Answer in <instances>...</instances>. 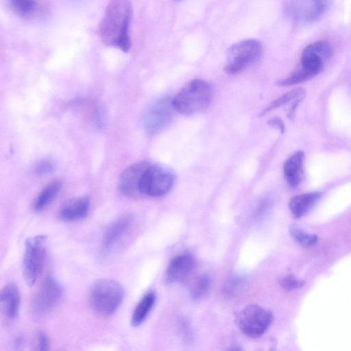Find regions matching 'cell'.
<instances>
[{
    "instance_id": "d6986e66",
    "label": "cell",
    "mask_w": 351,
    "mask_h": 351,
    "mask_svg": "<svg viewBox=\"0 0 351 351\" xmlns=\"http://www.w3.org/2000/svg\"><path fill=\"white\" fill-rule=\"evenodd\" d=\"M156 300V293L152 291L143 295L132 312L130 322L132 326L137 327L145 322L154 308Z\"/></svg>"
},
{
    "instance_id": "cb8c5ba5",
    "label": "cell",
    "mask_w": 351,
    "mask_h": 351,
    "mask_svg": "<svg viewBox=\"0 0 351 351\" xmlns=\"http://www.w3.org/2000/svg\"><path fill=\"white\" fill-rule=\"evenodd\" d=\"M289 231L293 239L300 245L313 246L317 242V237L315 234L306 232L297 226H292Z\"/></svg>"
},
{
    "instance_id": "9c48e42d",
    "label": "cell",
    "mask_w": 351,
    "mask_h": 351,
    "mask_svg": "<svg viewBox=\"0 0 351 351\" xmlns=\"http://www.w3.org/2000/svg\"><path fill=\"white\" fill-rule=\"evenodd\" d=\"M63 296L64 289L60 282L53 275H48L33 297L32 308L35 314L45 315L60 304Z\"/></svg>"
},
{
    "instance_id": "4fadbf2b",
    "label": "cell",
    "mask_w": 351,
    "mask_h": 351,
    "mask_svg": "<svg viewBox=\"0 0 351 351\" xmlns=\"http://www.w3.org/2000/svg\"><path fill=\"white\" fill-rule=\"evenodd\" d=\"M195 265V258L191 253L184 252L176 256L166 269L165 282L171 285L183 282L193 271Z\"/></svg>"
},
{
    "instance_id": "2e32d148",
    "label": "cell",
    "mask_w": 351,
    "mask_h": 351,
    "mask_svg": "<svg viewBox=\"0 0 351 351\" xmlns=\"http://www.w3.org/2000/svg\"><path fill=\"white\" fill-rule=\"evenodd\" d=\"M21 294L18 287L13 282L6 284L0 294L1 312L6 320L14 319L19 311Z\"/></svg>"
},
{
    "instance_id": "e0dca14e",
    "label": "cell",
    "mask_w": 351,
    "mask_h": 351,
    "mask_svg": "<svg viewBox=\"0 0 351 351\" xmlns=\"http://www.w3.org/2000/svg\"><path fill=\"white\" fill-rule=\"evenodd\" d=\"M304 154L298 151L289 156L283 165L284 178L292 189L297 187L302 181Z\"/></svg>"
},
{
    "instance_id": "ac0fdd59",
    "label": "cell",
    "mask_w": 351,
    "mask_h": 351,
    "mask_svg": "<svg viewBox=\"0 0 351 351\" xmlns=\"http://www.w3.org/2000/svg\"><path fill=\"white\" fill-rule=\"evenodd\" d=\"M322 193L311 192L293 197L289 206L292 215L299 218L307 213L320 198Z\"/></svg>"
},
{
    "instance_id": "484cf974",
    "label": "cell",
    "mask_w": 351,
    "mask_h": 351,
    "mask_svg": "<svg viewBox=\"0 0 351 351\" xmlns=\"http://www.w3.org/2000/svg\"><path fill=\"white\" fill-rule=\"evenodd\" d=\"M280 286L285 290L290 291L302 286L303 282L295 277L287 275L279 280Z\"/></svg>"
},
{
    "instance_id": "6da1fadb",
    "label": "cell",
    "mask_w": 351,
    "mask_h": 351,
    "mask_svg": "<svg viewBox=\"0 0 351 351\" xmlns=\"http://www.w3.org/2000/svg\"><path fill=\"white\" fill-rule=\"evenodd\" d=\"M132 8L129 0H111L99 25V35L103 43L128 52L132 46Z\"/></svg>"
},
{
    "instance_id": "4316f807",
    "label": "cell",
    "mask_w": 351,
    "mask_h": 351,
    "mask_svg": "<svg viewBox=\"0 0 351 351\" xmlns=\"http://www.w3.org/2000/svg\"><path fill=\"white\" fill-rule=\"evenodd\" d=\"M50 347V341L47 335L40 331L36 337V349L38 350H48Z\"/></svg>"
},
{
    "instance_id": "7402d4cb",
    "label": "cell",
    "mask_w": 351,
    "mask_h": 351,
    "mask_svg": "<svg viewBox=\"0 0 351 351\" xmlns=\"http://www.w3.org/2000/svg\"><path fill=\"white\" fill-rule=\"evenodd\" d=\"M305 96V91L302 88L292 90L280 97L274 101L271 104L266 107L261 112L259 117H262L268 112L284 106L289 102H292L297 99H303Z\"/></svg>"
},
{
    "instance_id": "52a82bcc",
    "label": "cell",
    "mask_w": 351,
    "mask_h": 351,
    "mask_svg": "<svg viewBox=\"0 0 351 351\" xmlns=\"http://www.w3.org/2000/svg\"><path fill=\"white\" fill-rule=\"evenodd\" d=\"M332 53V46L326 40L308 45L301 53L300 67L298 69L304 80L307 81L318 75Z\"/></svg>"
},
{
    "instance_id": "603a6c76",
    "label": "cell",
    "mask_w": 351,
    "mask_h": 351,
    "mask_svg": "<svg viewBox=\"0 0 351 351\" xmlns=\"http://www.w3.org/2000/svg\"><path fill=\"white\" fill-rule=\"evenodd\" d=\"M210 287V278L207 274L197 277L191 287V295L194 300H201L208 293Z\"/></svg>"
},
{
    "instance_id": "8fae6325",
    "label": "cell",
    "mask_w": 351,
    "mask_h": 351,
    "mask_svg": "<svg viewBox=\"0 0 351 351\" xmlns=\"http://www.w3.org/2000/svg\"><path fill=\"white\" fill-rule=\"evenodd\" d=\"M174 108L170 97H160L149 104L145 109L142 123L145 130L156 132L164 128L171 119Z\"/></svg>"
},
{
    "instance_id": "9a60e30c",
    "label": "cell",
    "mask_w": 351,
    "mask_h": 351,
    "mask_svg": "<svg viewBox=\"0 0 351 351\" xmlns=\"http://www.w3.org/2000/svg\"><path fill=\"white\" fill-rule=\"evenodd\" d=\"M90 208L89 196L83 195L66 201L59 209L58 217L65 222H74L84 219Z\"/></svg>"
},
{
    "instance_id": "ba28073f",
    "label": "cell",
    "mask_w": 351,
    "mask_h": 351,
    "mask_svg": "<svg viewBox=\"0 0 351 351\" xmlns=\"http://www.w3.org/2000/svg\"><path fill=\"white\" fill-rule=\"evenodd\" d=\"M272 313L258 304L244 307L237 317V323L241 332L251 338L262 336L272 323Z\"/></svg>"
},
{
    "instance_id": "7a4b0ae2",
    "label": "cell",
    "mask_w": 351,
    "mask_h": 351,
    "mask_svg": "<svg viewBox=\"0 0 351 351\" xmlns=\"http://www.w3.org/2000/svg\"><path fill=\"white\" fill-rule=\"evenodd\" d=\"M124 295V289L119 282L110 278H101L90 285L88 298L95 312L101 315L109 316L119 308Z\"/></svg>"
},
{
    "instance_id": "5bb4252c",
    "label": "cell",
    "mask_w": 351,
    "mask_h": 351,
    "mask_svg": "<svg viewBox=\"0 0 351 351\" xmlns=\"http://www.w3.org/2000/svg\"><path fill=\"white\" fill-rule=\"evenodd\" d=\"M149 165L146 161L135 162L128 167L120 175L118 182L119 192L127 197L139 193L138 186L142 176Z\"/></svg>"
},
{
    "instance_id": "7c38bea8",
    "label": "cell",
    "mask_w": 351,
    "mask_h": 351,
    "mask_svg": "<svg viewBox=\"0 0 351 351\" xmlns=\"http://www.w3.org/2000/svg\"><path fill=\"white\" fill-rule=\"evenodd\" d=\"M131 215H124L114 220L104 231L101 245L104 254L110 253L124 239L133 224Z\"/></svg>"
},
{
    "instance_id": "f546056e",
    "label": "cell",
    "mask_w": 351,
    "mask_h": 351,
    "mask_svg": "<svg viewBox=\"0 0 351 351\" xmlns=\"http://www.w3.org/2000/svg\"><path fill=\"white\" fill-rule=\"evenodd\" d=\"M176 1H178V2H180V1H182L183 0H175Z\"/></svg>"
},
{
    "instance_id": "277c9868",
    "label": "cell",
    "mask_w": 351,
    "mask_h": 351,
    "mask_svg": "<svg viewBox=\"0 0 351 351\" xmlns=\"http://www.w3.org/2000/svg\"><path fill=\"white\" fill-rule=\"evenodd\" d=\"M262 51L261 43L255 39L234 43L227 51L225 72L228 75L241 73L260 58Z\"/></svg>"
},
{
    "instance_id": "8992f818",
    "label": "cell",
    "mask_w": 351,
    "mask_h": 351,
    "mask_svg": "<svg viewBox=\"0 0 351 351\" xmlns=\"http://www.w3.org/2000/svg\"><path fill=\"white\" fill-rule=\"evenodd\" d=\"M175 180V174L169 168L149 164L141 179L139 193L152 197H161L171 189Z\"/></svg>"
},
{
    "instance_id": "3957f363",
    "label": "cell",
    "mask_w": 351,
    "mask_h": 351,
    "mask_svg": "<svg viewBox=\"0 0 351 351\" xmlns=\"http://www.w3.org/2000/svg\"><path fill=\"white\" fill-rule=\"evenodd\" d=\"M213 95L211 85L205 80L194 79L186 83L172 99L174 110L190 115L206 109Z\"/></svg>"
},
{
    "instance_id": "f1b7e54d",
    "label": "cell",
    "mask_w": 351,
    "mask_h": 351,
    "mask_svg": "<svg viewBox=\"0 0 351 351\" xmlns=\"http://www.w3.org/2000/svg\"><path fill=\"white\" fill-rule=\"evenodd\" d=\"M268 125L271 127L278 129L280 133L285 132V125L283 121L278 117H274L268 121Z\"/></svg>"
},
{
    "instance_id": "83f0119b",
    "label": "cell",
    "mask_w": 351,
    "mask_h": 351,
    "mask_svg": "<svg viewBox=\"0 0 351 351\" xmlns=\"http://www.w3.org/2000/svg\"><path fill=\"white\" fill-rule=\"evenodd\" d=\"M94 121L98 128H102L105 124V111L101 105L96 106L94 111Z\"/></svg>"
},
{
    "instance_id": "ffe728a7",
    "label": "cell",
    "mask_w": 351,
    "mask_h": 351,
    "mask_svg": "<svg viewBox=\"0 0 351 351\" xmlns=\"http://www.w3.org/2000/svg\"><path fill=\"white\" fill-rule=\"evenodd\" d=\"M62 188L60 180H53L47 184L38 194L34 204L33 209L39 213L45 209L57 197Z\"/></svg>"
},
{
    "instance_id": "44dd1931",
    "label": "cell",
    "mask_w": 351,
    "mask_h": 351,
    "mask_svg": "<svg viewBox=\"0 0 351 351\" xmlns=\"http://www.w3.org/2000/svg\"><path fill=\"white\" fill-rule=\"evenodd\" d=\"M12 12L23 19H32L36 16L40 10L37 0H8Z\"/></svg>"
},
{
    "instance_id": "30bf717a",
    "label": "cell",
    "mask_w": 351,
    "mask_h": 351,
    "mask_svg": "<svg viewBox=\"0 0 351 351\" xmlns=\"http://www.w3.org/2000/svg\"><path fill=\"white\" fill-rule=\"evenodd\" d=\"M330 5L331 0H289L285 12L298 24H311L321 19Z\"/></svg>"
},
{
    "instance_id": "d4e9b609",
    "label": "cell",
    "mask_w": 351,
    "mask_h": 351,
    "mask_svg": "<svg viewBox=\"0 0 351 351\" xmlns=\"http://www.w3.org/2000/svg\"><path fill=\"white\" fill-rule=\"evenodd\" d=\"M54 169L53 161L49 158H43L35 163L32 171L37 176H43L51 173Z\"/></svg>"
},
{
    "instance_id": "5b68a950",
    "label": "cell",
    "mask_w": 351,
    "mask_h": 351,
    "mask_svg": "<svg viewBox=\"0 0 351 351\" xmlns=\"http://www.w3.org/2000/svg\"><path fill=\"white\" fill-rule=\"evenodd\" d=\"M47 253V237L36 235L25 241L22 270L24 280L29 286L37 281L43 268Z\"/></svg>"
}]
</instances>
